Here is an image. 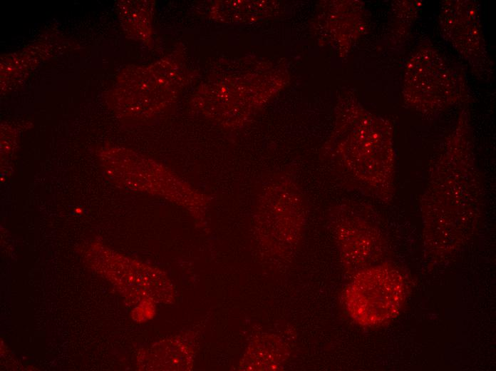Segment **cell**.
I'll use <instances>...</instances> for the list:
<instances>
[{"mask_svg":"<svg viewBox=\"0 0 496 371\" xmlns=\"http://www.w3.org/2000/svg\"><path fill=\"white\" fill-rule=\"evenodd\" d=\"M405 299V285L401 273L386 264L359 270L343 294L349 315L365 327L379 326L393 319Z\"/></svg>","mask_w":496,"mask_h":371,"instance_id":"6da1fadb","label":"cell"},{"mask_svg":"<svg viewBox=\"0 0 496 371\" xmlns=\"http://www.w3.org/2000/svg\"><path fill=\"white\" fill-rule=\"evenodd\" d=\"M351 134L350 147H354L345 157L348 169L356 178L371 186L379 187L389 177L390 156L383 148L382 133L371 128V124H361Z\"/></svg>","mask_w":496,"mask_h":371,"instance_id":"7a4b0ae2","label":"cell"},{"mask_svg":"<svg viewBox=\"0 0 496 371\" xmlns=\"http://www.w3.org/2000/svg\"><path fill=\"white\" fill-rule=\"evenodd\" d=\"M349 220L339 227L337 238L346 260L358 264L368 259L375 243L369 227L359 220Z\"/></svg>","mask_w":496,"mask_h":371,"instance_id":"3957f363","label":"cell"},{"mask_svg":"<svg viewBox=\"0 0 496 371\" xmlns=\"http://www.w3.org/2000/svg\"><path fill=\"white\" fill-rule=\"evenodd\" d=\"M285 345L272 336L254 340L242 362L243 370H276L286 360Z\"/></svg>","mask_w":496,"mask_h":371,"instance_id":"277c9868","label":"cell"}]
</instances>
